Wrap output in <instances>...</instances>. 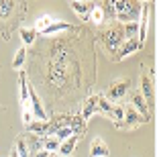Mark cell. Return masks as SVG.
<instances>
[{"instance_id":"cell-23","label":"cell","mask_w":157,"mask_h":157,"mask_svg":"<svg viewBox=\"0 0 157 157\" xmlns=\"http://www.w3.org/2000/svg\"><path fill=\"white\" fill-rule=\"evenodd\" d=\"M53 21H55V18H53L51 14H43V17H39V18H37V23H35L37 33H39V31H43V29H47V27H49Z\"/></svg>"},{"instance_id":"cell-6","label":"cell","mask_w":157,"mask_h":157,"mask_svg":"<svg viewBox=\"0 0 157 157\" xmlns=\"http://www.w3.org/2000/svg\"><path fill=\"white\" fill-rule=\"evenodd\" d=\"M141 47V43L137 41V37H133V39H124L122 41V45L118 47V51H117V57L118 59H124L127 55H131V53H135L137 49Z\"/></svg>"},{"instance_id":"cell-9","label":"cell","mask_w":157,"mask_h":157,"mask_svg":"<svg viewBox=\"0 0 157 157\" xmlns=\"http://www.w3.org/2000/svg\"><path fill=\"white\" fill-rule=\"evenodd\" d=\"M90 157H108V147L104 145V141L96 137L92 141V147H90Z\"/></svg>"},{"instance_id":"cell-18","label":"cell","mask_w":157,"mask_h":157,"mask_svg":"<svg viewBox=\"0 0 157 157\" xmlns=\"http://www.w3.org/2000/svg\"><path fill=\"white\" fill-rule=\"evenodd\" d=\"M59 143H61V141L55 139V137H45V139H43V149L49 151V153H57Z\"/></svg>"},{"instance_id":"cell-3","label":"cell","mask_w":157,"mask_h":157,"mask_svg":"<svg viewBox=\"0 0 157 157\" xmlns=\"http://www.w3.org/2000/svg\"><path fill=\"white\" fill-rule=\"evenodd\" d=\"M124 35H122V29H110L104 33V43L110 51H118V47L122 45Z\"/></svg>"},{"instance_id":"cell-29","label":"cell","mask_w":157,"mask_h":157,"mask_svg":"<svg viewBox=\"0 0 157 157\" xmlns=\"http://www.w3.org/2000/svg\"><path fill=\"white\" fill-rule=\"evenodd\" d=\"M49 157H59V155H57V153H49Z\"/></svg>"},{"instance_id":"cell-19","label":"cell","mask_w":157,"mask_h":157,"mask_svg":"<svg viewBox=\"0 0 157 157\" xmlns=\"http://www.w3.org/2000/svg\"><path fill=\"white\" fill-rule=\"evenodd\" d=\"M104 10H102V6H94L92 12H90V21H92L94 25H102L104 23Z\"/></svg>"},{"instance_id":"cell-30","label":"cell","mask_w":157,"mask_h":157,"mask_svg":"<svg viewBox=\"0 0 157 157\" xmlns=\"http://www.w3.org/2000/svg\"><path fill=\"white\" fill-rule=\"evenodd\" d=\"M139 2H141V0H139ZM143 2H149V0H143Z\"/></svg>"},{"instance_id":"cell-7","label":"cell","mask_w":157,"mask_h":157,"mask_svg":"<svg viewBox=\"0 0 157 157\" xmlns=\"http://www.w3.org/2000/svg\"><path fill=\"white\" fill-rule=\"evenodd\" d=\"M122 121L127 122V124H131V127H135V124H141V122H145L147 118L141 117V114L135 110L133 106H124V118H122Z\"/></svg>"},{"instance_id":"cell-2","label":"cell","mask_w":157,"mask_h":157,"mask_svg":"<svg viewBox=\"0 0 157 157\" xmlns=\"http://www.w3.org/2000/svg\"><path fill=\"white\" fill-rule=\"evenodd\" d=\"M128 86H131V82L128 80H117L112 82L110 86H108V90H106V100H121L124 94H127Z\"/></svg>"},{"instance_id":"cell-20","label":"cell","mask_w":157,"mask_h":157,"mask_svg":"<svg viewBox=\"0 0 157 157\" xmlns=\"http://www.w3.org/2000/svg\"><path fill=\"white\" fill-rule=\"evenodd\" d=\"M121 29H122V35H124V39H133V37H137V31H139V27H137V23H124Z\"/></svg>"},{"instance_id":"cell-15","label":"cell","mask_w":157,"mask_h":157,"mask_svg":"<svg viewBox=\"0 0 157 157\" xmlns=\"http://www.w3.org/2000/svg\"><path fill=\"white\" fill-rule=\"evenodd\" d=\"M141 90H143V98L145 100H151L153 98V84H151V78L149 76H143L141 78Z\"/></svg>"},{"instance_id":"cell-26","label":"cell","mask_w":157,"mask_h":157,"mask_svg":"<svg viewBox=\"0 0 157 157\" xmlns=\"http://www.w3.org/2000/svg\"><path fill=\"white\" fill-rule=\"evenodd\" d=\"M23 108V124H31L33 122V112H31V104L29 106H21Z\"/></svg>"},{"instance_id":"cell-28","label":"cell","mask_w":157,"mask_h":157,"mask_svg":"<svg viewBox=\"0 0 157 157\" xmlns=\"http://www.w3.org/2000/svg\"><path fill=\"white\" fill-rule=\"evenodd\" d=\"M31 157H49V151H45V149H39V151H35Z\"/></svg>"},{"instance_id":"cell-22","label":"cell","mask_w":157,"mask_h":157,"mask_svg":"<svg viewBox=\"0 0 157 157\" xmlns=\"http://www.w3.org/2000/svg\"><path fill=\"white\" fill-rule=\"evenodd\" d=\"M14 149H17L18 157H31V151H29V147H27V139H25V137H18Z\"/></svg>"},{"instance_id":"cell-8","label":"cell","mask_w":157,"mask_h":157,"mask_svg":"<svg viewBox=\"0 0 157 157\" xmlns=\"http://www.w3.org/2000/svg\"><path fill=\"white\" fill-rule=\"evenodd\" d=\"M76 143H78V137L74 135V137H70V139H65L59 143V149H57V155L59 157H70L71 151L76 149Z\"/></svg>"},{"instance_id":"cell-25","label":"cell","mask_w":157,"mask_h":157,"mask_svg":"<svg viewBox=\"0 0 157 157\" xmlns=\"http://www.w3.org/2000/svg\"><path fill=\"white\" fill-rule=\"evenodd\" d=\"M10 10H12V0H0V17L2 18L10 17Z\"/></svg>"},{"instance_id":"cell-14","label":"cell","mask_w":157,"mask_h":157,"mask_svg":"<svg viewBox=\"0 0 157 157\" xmlns=\"http://www.w3.org/2000/svg\"><path fill=\"white\" fill-rule=\"evenodd\" d=\"M35 37H37L35 27H23V29H21V39H23L25 45H33V43H35Z\"/></svg>"},{"instance_id":"cell-10","label":"cell","mask_w":157,"mask_h":157,"mask_svg":"<svg viewBox=\"0 0 157 157\" xmlns=\"http://www.w3.org/2000/svg\"><path fill=\"white\" fill-rule=\"evenodd\" d=\"M96 110H98V96H90V98L84 102V106H82V118L88 121Z\"/></svg>"},{"instance_id":"cell-13","label":"cell","mask_w":157,"mask_h":157,"mask_svg":"<svg viewBox=\"0 0 157 157\" xmlns=\"http://www.w3.org/2000/svg\"><path fill=\"white\" fill-rule=\"evenodd\" d=\"M133 108L139 114H143V118H147L149 121V108H147V100L141 96V94H135L133 96Z\"/></svg>"},{"instance_id":"cell-11","label":"cell","mask_w":157,"mask_h":157,"mask_svg":"<svg viewBox=\"0 0 157 157\" xmlns=\"http://www.w3.org/2000/svg\"><path fill=\"white\" fill-rule=\"evenodd\" d=\"M67 29H70V23H65V21H53L47 29L39 31V35H57V33L67 31Z\"/></svg>"},{"instance_id":"cell-5","label":"cell","mask_w":157,"mask_h":157,"mask_svg":"<svg viewBox=\"0 0 157 157\" xmlns=\"http://www.w3.org/2000/svg\"><path fill=\"white\" fill-rule=\"evenodd\" d=\"M92 8H94V4L88 2V0H74V2H71V10L76 12L82 21H88V18H90Z\"/></svg>"},{"instance_id":"cell-16","label":"cell","mask_w":157,"mask_h":157,"mask_svg":"<svg viewBox=\"0 0 157 157\" xmlns=\"http://www.w3.org/2000/svg\"><path fill=\"white\" fill-rule=\"evenodd\" d=\"M27 127H29V131L33 135H45L47 128H49V122L47 121H35V122H31V124H27Z\"/></svg>"},{"instance_id":"cell-12","label":"cell","mask_w":157,"mask_h":157,"mask_svg":"<svg viewBox=\"0 0 157 157\" xmlns=\"http://www.w3.org/2000/svg\"><path fill=\"white\" fill-rule=\"evenodd\" d=\"M18 88H21V106H29V82H27V76L25 71L18 74Z\"/></svg>"},{"instance_id":"cell-4","label":"cell","mask_w":157,"mask_h":157,"mask_svg":"<svg viewBox=\"0 0 157 157\" xmlns=\"http://www.w3.org/2000/svg\"><path fill=\"white\" fill-rule=\"evenodd\" d=\"M137 27H139V31H137V41L139 43H143V41L147 39V29H149V8H147L145 4H143V8H141V17L139 21H137Z\"/></svg>"},{"instance_id":"cell-21","label":"cell","mask_w":157,"mask_h":157,"mask_svg":"<svg viewBox=\"0 0 157 157\" xmlns=\"http://www.w3.org/2000/svg\"><path fill=\"white\" fill-rule=\"evenodd\" d=\"M25 59H27V49L21 47L17 51V55H14V59H12V67H14V70H21L23 63H25Z\"/></svg>"},{"instance_id":"cell-1","label":"cell","mask_w":157,"mask_h":157,"mask_svg":"<svg viewBox=\"0 0 157 157\" xmlns=\"http://www.w3.org/2000/svg\"><path fill=\"white\" fill-rule=\"evenodd\" d=\"M141 4L139 0H118L114 6V17L121 23H137L141 17Z\"/></svg>"},{"instance_id":"cell-31","label":"cell","mask_w":157,"mask_h":157,"mask_svg":"<svg viewBox=\"0 0 157 157\" xmlns=\"http://www.w3.org/2000/svg\"><path fill=\"white\" fill-rule=\"evenodd\" d=\"M70 2H74V0H70Z\"/></svg>"},{"instance_id":"cell-24","label":"cell","mask_w":157,"mask_h":157,"mask_svg":"<svg viewBox=\"0 0 157 157\" xmlns=\"http://www.w3.org/2000/svg\"><path fill=\"white\" fill-rule=\"evenodd\" d=\"M98 110L104 112L106 117H112V104H110V100H106L104 96H98Z\"/></svg>"},{"instance_id":"cell-27","label":"cell","mask_w":157,"mask_h":157,"mask_svg":"<svg viewBox=\"0 0 157 157\" xmlns=\"http://www.w3.org/2000/svg\"><path fill=\"white\" fill-rule=\"evenodd\" d=\"M118 0H104V14H114V6H117Z\"/></svg>"},{"instance_id":"cell-17","label":"cell","mask_w":157,"mask_h":157,"mask_svg":"<svg viewBox=\"0 0 157 157\" xmlns=\"http://www.w3.org/2000/svg\"><path fill=\"white\" fill-rule=\"evenodd\" d=\"M74 135H76V133H74V128L67 124V127H59L51 137H55V139H59V141H65V139H70V137H74Z\"/></svg>"}]
</instances>
